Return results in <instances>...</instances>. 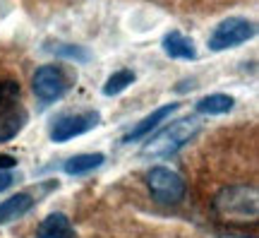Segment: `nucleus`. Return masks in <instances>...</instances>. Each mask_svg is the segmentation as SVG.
I'll return each mask as SVG.
<instances>
[{
  "instance_id": "f257e3e1",
  "label": "nucleus",
  "mask_w": 259,
  "mask_h": 238,
  "mask_svg": "<svg viewBox=\"0 0 259 238\" xmlns=\"http://www.w3.org/2000/svg\"><path fill=\"white\" fill-rule=\"evenodd\" d=\"M19 94H22V89L15 80L0 82V145L17 138L29 120V113L22 106Z\"/></svg>"
},
{
  "instance_id": "f03ea898",
  "label": "nucleus",
  "mask_w": 259,
  "mask_h": 238,
  "mask_svg": "<svg viewBox=\"0 0 259 238\" xmlns=\"http://www.w3.org/2000/svg\"><path fill=\"white\" fill-rule=\"evenodd\" d=\"M199 130L197 118H180L176 123H170L168 128H163L158 135L149 140L144 145V156H168L176 154L180 147H185L190 140L194 138V132Z\"/></svg>"
},
{
  "instance_id": "7ed1b4c3",
  "label": "nucleus",
  "mask_w": 259,
  "mask_h": 238,
  "mask_svg": "<svg viewBox=\"0 0 259 238\" xmlns=\"http://www.w3.org/2000/svg\"><path fill=\"white\" fill-rule=\"evenodd\" d=\"M213 205H216L219 214L228 217V219H252V217H257L259 210L257 190L254 188H245V185L223 188L216 195Z\"/></svg>"
},
{
  "instance_id": "20e7f679",
  "label": "nucleus",
  "mask_w": 259,
  "mask_h": 238,
  "mask_svg": "<svg viewBox=\"0 0 259 238\" xmlns=\"http://www.w3.org/2000/svg\"><path fill=\"white\" fill-rule=\"evenodd\" d=\"M147 188L158 205H178L185 197V181L168 166H151L147 174Z\"/></svg>"
},
{
  "instance_id": "39448f33",
  "label": "nucleus",
  "mask_w": 259,
  "mask_h": 238,
  "mask_svg": "<svg viewBox=\"0 0 259 238\" xmlns=\"http://www.w3.org/2000/svg\"><path fill=\"white\" fill-rule=\"evenodd\" d=\"M254 37V24L247 17H226L213 27L211 37H209V51L219 53V51H228L250 41Z\"/></svg>"
},
{
  "instance_id": "423d86ee",
  "label": "nucleus",
  "mask_w": 259,
  "mask_h": 238,
  "mask_svg": "<svg viewBox=\"0 0 259 238\" xmlns=\"http://www.w3.org/2000/svg\"><path fill=\"white\" fill-rule=\"evenodd\" d=\"M101 123L99 111H79V113H63L60 118H56L53 128H51V140L58 145H65L70 140L79 138L84 132L94 130Z\"/></svg>"
},
{
  "instance_id": "0eeeda50",
  "label": "nucleus",
  "mask_w": 259,
  "mask_h": 238,
  "mask_svg": "<svg viewBox=\"0 0 259 238\" xmlns=\"http://www.w3.org/2000/svg\"><path fill=\"white\" fill-rule=\"evenodd\" d=\"M31 87H34V94H36L38 101L53 104V101L63 99L65 92L70 89V80H67L63 67H58V65H41L34 73Z\"/></svg>"
},
{
  "instance_id": "6e6552de",
  "label": "nucleus",
  "mask_w": 259,
  "mask_h": 238,
  "mask_svg": "<svg viewBox=\"0 0 259 238\" xmlns=\"http://www.w3.org/2000/svg\"><path fill=\"white\" fill-rule=\"evenodd\" d=\"M180 109V104L178 101H173V104H163V106H158L154 113H149V116H144V118L139 120L135 128L130 130L127 135L122 138V142H137V140L147 138L149 132H154V130L158 128V123H163V120L170 116V113H176V111Z\"/></svg>"
},
{
  "instance_id": "1a4fd4ad",
  "label": "nucleus",
  "mask_w": 259,
  "mask_h": 238,
  "mask_svg": "<svg viewBox=\"0 0 259 238\" xmlns=\"http://www.w3.org/2000/svg\"><path fill=\"white\" fill-rule=\"evenodd\" d=\"M34 195L31 192H15L10 195L5 202H0V226L3 224H12V221L22 219L24 214H29V210L34 207Z\"/></svg>"
},
{
  "instance_id": "9d476101",
  "label": "nucleus",
  "mask_w": 259,
  "mask_h": 238,
  "mask_svg": "<svg viewBox=\"0 0 259 238\" xmlns=\"http://www.w3.org/2000/svg\"><path fill=\"white\" fill-rule=\"evenodd\" d=\"M36 238H77L72 229V221L63 212H51L46 219L38 224Z\"/></svg>"
},
{
  "instance_id": "9b49d317",
  "label": "nucleus",
  "mask_w": 259,
  "mask_h": 238,
  "mask_svg": "<svg viewBox=\"0 0 259 238\" xmlns=\"http://www.w3.org/2000/svg\"><path fill=\"white\" fill-rule=\"evenodd\" d=\"M161 46H163V51H166L170 58H178V60H194V58H197V48H194V44L183 34V31H178V29L163 34Z\"/></svg>"
},
{
  "instance_id": "f8f14e48",
  "label": "nucleus",
  "mask_w": 259,
  "mask_h": 238,
  "mask_svg": "<svg viewBox=\"0 0 259 238\" xmlns=\"http://www.w3.org/2000/svg\"><path fill=\"white\" fill-rule=\"evenodd\" d=\"M103 164H106V156H103L101 152H89V154H77V156H72V159H67L63 166V171L70 176H87Z\"/></svg>"
},
{
  "instance_id": "ddd939ff",
  "label": "nucleus",
  "mask_w": 259,
  "mask_h": 238,
  "mask_svg": "<svg viewBox=\"0 0 259 238\" xmlns=\"http://www.w3.org/2000/svg\"><path fill=\"white\" fill-rule=\"evenodd\" d=\"M233 106H235V99H233L231 94L216 92V94H209V96H204V99L197 101L194 111L202 113V116H223V113H228Z\"/></svg>"
},
{
  "instance_id": "4468645a",
  "label": "nucleus",
  "mask_w": 259,
  "mask_h": 238,
  "mask_svg": "<svg viewBox=\"0 0 259 238\" xmlns=\"http://www.w3.org/2000/svg\"><path fill=\"white\" fill-rule=\"evenodd\" d=\"M135 80H137L135 70H118V73H113L103 82V94L106 96H118V94H122L127 89L130 84H135Z\"/></svg>"
},
{
  "instance_id": "2eb2a0df",
  "label": "nucleus",
  "mask_w": 259,
  "mask_h": 238,
  "mask_svg": "<svg viewBox=\"0 0 259 238\" xmlns=\"http://www.w3.org/2000/svg\"><path fill=\"white\" fill-rule=\"evenodd\" d=\"M48 51H53L60 58H70V60H77V63H89V48L84 46H74V44H46Z\"/></svg>"
},
{
  "instance_id": "dca6fc26",
  "label": "nucleus",
  "mask_w": 259,
  "mask_h": 238,
  "mask_svg": "<svg viewBox=\"0 0 259 238\" xmlns=\"http://www.w3.org/2000/svg\"><path fill=\"white\" fill-rule=\"evenodd\" d=\"M15 183V176H12V168H0V192L8 190L10 185Z\"/></svg>"
},
{
  "instance_id": "f3484780",
  "label": "nucleus",
  "mask_w": 259,
  "mask_h": 238,
  "mask_svg": "<svg viewBox=\"0 0 259 238\" xmlns=\"http://www.w3.org/2000/svg\"><path fill=\"white\" fill-rule=\"evenodd\" d=\"M15 164H17V159H12V156H0V168H12Z\"/></svg>"
}]
</instances>
